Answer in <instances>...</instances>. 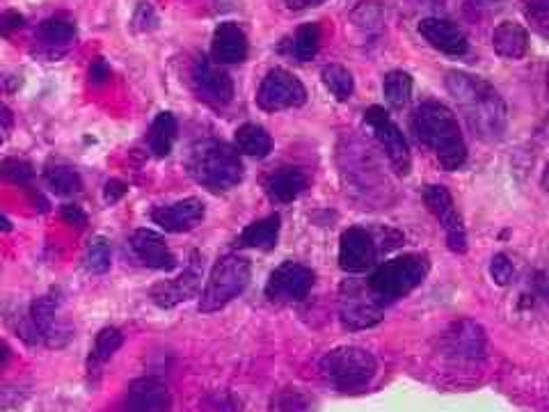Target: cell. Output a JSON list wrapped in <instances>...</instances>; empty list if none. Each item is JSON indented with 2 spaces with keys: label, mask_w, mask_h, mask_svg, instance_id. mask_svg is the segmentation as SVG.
I'll list each match as a JSON object with an SVG mask.
<instances>
[{
  "label": "cell",
  "mask_w": 549,
  "mask_h": 412,
  "mask_svg": "<svg viewBox=\"0 0 549 412\" xmlns=\"http://www.w3.org/2000/svg\"><path fill=\"white\" fill-rule=\"evenodd\" d=\"M90 78H92V83H97V85L108 81V78H110V67L106 65V60H94L92 62Z\"/></svg>",
  "instance_id": "obj_43"
},
{
  "label": "cell",
  "mask_w": 549,
  "mask_h": 412,
  "mask_svg": "<svg viewBox=\"0 0 549 412\" xmlns=\"http://www.w3.org/2000/svg\"><path fill=\"white\" fill-rule=\"evenodd\" d=\"M286 7L293 12H300V10H309V7H318L323 5L325 0H284Z\"/></svg>",
  "instance_id": "obj_44"
},
{
  "label": "cell",
  "mask_w": 549,
  "mask_h": 412,
  "mask_svg": "<svg viewBox=\"0 0 549 412\" xmlns=\"http://www.w3.org/2000/svg\"><path fill=\"white\" fill-rule=\"evenodd\" d=\"M307 101V90L298 76L282 67L270 69L257 90V106L266 113L300 108Z\"/></svg>",
  "instance_id": "obj_9"
},
{
  "label": "cell",
  "mask_w": 549,
  "mask_h": 412,
  "mask_svg": "<svg viewBox=\"0 0 549 412\" xmlns=\"http://www.w3.org/2000/svg\"><path fill=\"white\" fill-rule=\"evenodd\" d=\"M62 220H65V223H69V225L83 227L87 223V216H85V211L81 209V206L65 204V206H62Z\"/></svg>",
  "instance_id": "obj_39"
},
{
  "label": "cell",
  "mask_w": 549,
  "mask_h": 412,
  "mask_svg": "<svg viewBox=\"0 0 549 412\" xmlns=\"http://www.w3.org/2000/svg\"><path fill=\"white\" fill-rule=\"evenodd\" d=\"M131 248L140 261L156 271H172L177 266V257L172 255V250L167 248L163 236L151 232V229H138L131 236Z\"/></svg>",
  "instance_id": "obj_21"
},
{
  "label": "cell",
  "mask_w": 549,
  "mask_h": 412,
  "mask_svg": "<svg viewBox=\"0 0 549 412\" xmlns=\"http://www.w3.org/2000/svg\"><path fill=\"white\" fill-rule=\"evenodd\" d=\"M0 232H12V223L5 216H0Z\"/></svg>",
  "instance_id": "obj_48"
},
{
  "label": "cell",
  "mask_w": 549,
  "mask_h": 412,
  "mask_svg": "<svg viewBox=\"0 0 549 412\" xmlns=\"http://www.w3.org/2000/svg\"><path fill=\"white\" fill-rule=\"evenodd\" d=\"M522 12L531 28L549 39V0H522Z\"/></svg>",
  "instance_id": "obj_36"
},
{
  "label": "cell",
  "mask_w": 549,
  "mask_h": 412,
  "mask_svg": "<svg viewBox=\"0 0 549 412\" xmlns=\"http://www.w3.org/2000/svg\"><path fill=\"white\" fill-rule=\"evenodd\" d=\"M204 216H206L204 202L197 200V197H188V200L158 206V209L151 211V220H154L156 225H161L165 232H172V234L190 232V229H195L202 223Z\"/></svg>",
  "instance_id": "obj_18"
},
{
  "label": "cell",
  "mask_w": 549,
  "mask_h": 412,
  "mask_svg": "<svg viewBox=\"0 0 549 412\" xmlns=\"http://www.w3.org/2000/svg\"><path fill=\"white\" fill-rule=\"evenodd\" d=\"M268 412H316V399L300 387H284L273 394Z\"/></svg>",
  "instance_id": "obj_30"
},
{
  "label": "cell",
  "mask_w": 549,
  "mask_h": 412,
  "mask_svg": "<svg viewBox=\"0 0 549 412\" xmlns=\"http://www.w3.org/2000/svg\"><path fill=\"white\" fill-rule=\"evenodd\" d=\"M23 28V17L17 12H5L3 17H0V33L10 35L12 30Z\"/></svg>",
  "instance_id": "obj_41"
},
{
  "label": "cell",
  "mask_w": 549,
  "mask_h": 412,
  "mask_svg": "<svg viewBox=\"0 0 549 412\" xmlns=\"http://www.w3.org/2000/svg\"><path fill=\"white\" fill-rule=\"evenodd\" d=\"M419 35L433 46L435 51L451 58H460L469 51V42L456 23L444 19H424L419 23Z\"/></svg>",
  "instance_id": "obj_19"
},
{
  "label": "cell",
  "mask_w": 549,
  "mask_h": 412,
  "mask_svg": "<svg viewBox=\"0 0 549 412\" xmlns=\"http://www.w3.org/2000/svg\"><path fill=\"white\" fill-rule=\"evenodd\" d=\"M323 35L321 28H318V23H305V26H300L296 30V35L291 37L289 42V55L300 60V62H309L316 58L318 49H321Z\"/></svg>",
  "instance_id": "obj_29"
},
{
  "label": "cell",
  "mask_w": 549,
  "mask_h": 412,
  "mask_svg": "<svg viewBox=\"0 0 549 412\" xmlns=\"http://www.w3.org/2000/svg\"><path fill=\"white\" fill-rule=\"evenodd\" d=\"M442 353L451 360L458 362H476L485 358V348H488V337L481 323L472 319H458L447 326L440 335Z\"/></svg>",
  "instance_id": "obj_10"
},
{
  "label": "cell",
  "mask_w": 549,
  "mask_h": 412,
  "mask_svg": "<svg viewBox=\"0 0 549 412\" xmlns=\"http://www.w3.org/2000/svg\"><path fill=\"white\" fill-rule=\"evenodd\" d=\"M547 87H549V67H547Z\"/></svg>",
  "instance_id": "obj_49"
},
{
  "label": "cell",
  "mask_w": 549,
  "mask_h": 412,
  "mask_svg": "<svg viewBox=\"0 0 549 412\" xmlns=\"http://www.w3.org/2000/svg\"><path fill=\"white\" fill-rule=\"evenodd\" d=\"M447 90L458 103L460 115L465 117L469 131L483 142H497L504 138L508 126V108L501 94L483 78L467 71H449Z\"/></svg>",
  "instance_id": "obj_1"
},
{
  "label": "cell",
  "mask_w": 549,
  "mask_h": 412,
  "mask_svg": "<svg viewBox=\"0 0 549 412\" xmlns=\"http://www.w3.org/2000/svg\"><path fill=\"white\" fill-rule=\"evenodd\" d=\"M177 129H179L177 117H174L172 113L158 115L154 124H151V131H149L151 152H154L158 158L170 156L174 140H177Z\"/></svg>",
  "instance_id": "obj_27"
},
{
  "label": "cell",
  "mask_w": 549,
  "mask_h": 412,
  "mask_svg": "<svg viewBox=\"0 0 549 412\" xmlns=\"http://www.w3.org/2000/svg\"><path fill=\"white\" fill-rule=\"evenodd\" d=\"M110 264H113V250H110V243L99 236L85 252V268L94 275H103L110 271Z\"/></svg>",
  "instance_id": "obj_35"
},
{
  "label": "cell",
  "mask_w": 549,
  "mask_h": 412,
  "mask_svg": "<svg viewBox=\"0 0 549 412\" xmlns=\"http://www.w3.org/2000/svg\"><path fill=\"white\" fill-rule=\"evenodd\" d=\"M428 275V259L421 255H401L380 264L369 277V287L373 293L389 303V300L408 296L412 289H417Z\"/></svg>",
  "instance_id": "obj_6"
},
{
  "label": "cell",
  "mask_w": 549,
  "mask_h": 412,
  "mask_svg": "<svg viewBox=\"0 0 549 412\" xmlns=\"http://www.w3.org/2000/svg\"><path fill=\"white\" fill-rule=\"evenodd\" d=\"M236 149L245 156L254 158H266L273 152V138L270 133L259 124H243L236 131Z\"/></svg>",
  "instance_id": "obj_26"
},
{
  "label": "cell",
  "mask_w": 549,
  "mask_h": 412,
  "mask_svg": "<svg viewBox=\"0 0 549 412\" xmlns=\"http://www.w3.org/2000/svg\"><path fill=\"white\" fill-rule=\"evenodd\" d=\"M44 49L49 51H67L71 44L76 42V26L67 19H46L39 23L37 35Z\"/></svg>",
  "instance_id": "obj_25"
},
{
  "label": "cell",
  "mask_w": 549,
  "mask_h": 412,
  "mask_svg": "<svg viewBox=\"0 0 549 412\" xmlns=\"http://www.w3.org/2000/svg\"><path fill=\"white\" fill-rule=\"evenodd\" d=\"M321 78H323V85L328 87L339 101H348L353 97L355 81H353V74H350L344 65H337V62H334V65L323 67Z\"/></svg>",
  "instance_id": "obj_32"
},
{
  "label": "cell",
  "mask_w": 549,
  "mask_h": 412,
  "mask_svg": "<svg viewBox=\"0 0 549 412\" xmlns=\"http://www.w3.org/2000/svg\"><path fill=\"white\" fill-rule=\"evenodd\" d=\"M46 184H49L58 195H74L83 188V181L78 172L69 165H49L46 168Z\"/></svg>",
  "instance_id": "obj_33"
},
{
  "label": "cell",
  "mask_w": 549,
  "mask_h": 412,
  "mask_svg": "<svg viewBox=\"0 0 549 412\" xmlns=\"http://www.w3.org/2000/svg\"><path fill=\"white\" fill-rule=\"evenodd\" d=\"M529 30L515 21L499 23L492 33V49L504 60H522L529 53Z\"/></svg>",
  "instance_id": "obj_23"
},
{
  "label": "cell",
  "mask_w": 549,
  "mask_h": 412,
  "mask_svg": "<svg viewBox=\"0 0 549 412\" xmlns=\"http://www.w3.org/2000/svg\"><path fill=\"white\" fill-rule=\"evenodd\" d=\"M202 261L204 259L197 255V252H193L188 266L183 268V273L177 277V280L158 282L156 287L151 289V300H154L158 307L170 309L193 298L195 293L200 291V284H202V271H204Z\"/></svg>",
  "instance_id": "obj_16"
},
{
  "label": "cell",
  "mask_w": 549,
  "mask_h": 412,
  "mask_svg": "<svg viewBox=\"0 0 549 412\" xmlns=\"http://www.w3.org/2000/svg\"><path fill=\"white\" fill-rule=\"evenodd\" d=\"M350 21H353L355 28L373 33V30L383 28L385 10L378 0H362V3L353 10V14H350Z\"/></svg>",
  "instance_id": "obj_34"
},
{
  "label": "cell",
  "mask_w": 549,
  "mask_h": 412,
  "mask_svg": "<svg viewBox=\"0 0 549 412\" xmlns=\"http://www.w3.org/2000/svg\"><path fill=\"white\" fill-rule=\"evenodd\" d=\"M12 126H14V117H12V110L3 106V103H0V145H3V142L10 138V131H12Z\"/></svg>",
  "instance_id": "obj_40"
},
{
  "label": "cell",
  "mask_w": 549,
  "mask_h": 412,
  "mask_svg": "<svg viewBox=\"0 0 549 412\" xmlns=\"http://www.w3.org/2000/svg\"><path fill=\"white\" fill-rule=\"evenodd\" d=\"M280 225L282 218L277 216H268L259 223L248 225L238 236V245L241 248H254V250H273L277 245V239H280Z\"/></svg>",
  "instance_id": "obj_24"
},
{
  "label": "cell",
  "mask_w": 549,
  "mask_h": 412,
  "mask_svg": "<svg viewBox=\"0 0 549 412\" xmlns=\"http://www.w3.org/2000/svg\"><path fill=\"white\" fill-rule=\"evenodd\" d=\"M540 184H543V188L549 193V158L545 163V170H543V179H540Z\"/></svg>",
  "instance_id": "obj_45"
},
{
  "label": "cell",
  "mask_w": 549,
  "mask_h": 412,
  "mask_svg": "<svg viewBox=\"0 0 549 412\" xmlns=\"http://www.w3.org/2000/svg\"><path fill=\"white\" fill-rule=\"evenodd\" d=\"M540 138H543V140H549V115L545 117V122H543V126H540Z\"/></svg>",
  "instance_id": "obj_46"
},
{
  "label": "cell",
  "mask_w": 549,
  "mask_h": 412,
  "mask_svg": "<svg viewBox=\"0 0 549 412\" xmlns=\"http://www.w3.org/2000/svg\"><path fill=\"white\" fill-rule=\"evenodd\" d=\"M364 122L369 124V129L373 131V136L380 142V147L385 149V156L392 168L399 174H410L412 170V154L408 147V140H405L403 131L399 129L385 108L380 106H371L366 108L364 113Z\"/></svg>",
  "instance_id": "obj_8"
},
{
  "label": "cell",
  "mask_w": 549,
  "mask_h": 412,
  "mask_svg": "<svg viewBox=\"0 0 549 412\" xmlns=\"http://www.w3.org/2000/svg\"><path fill=\"white\" fill-rule=\"evenodd\" d=\"M126 190H129V188H126L124 181L113 179V181H108V184H106V190H103V195H106V202L113 204L117 200H122V197L126 195Z\"/></svg>",
  "instance_id": "obj_42"
},
{
  "label": "cell",
  "mask_w": 549,
  "mask_h": 412,
  "mask_svg": "<svg viewBox=\"0 0 549 412\" xmlns=\"http://www.w3.org/2000/svg\"><path fill=\"white\" fill-rule=\"evenodd\" d=\"M321 374L339 390H357L369 385L378 371V362L373 353L360 346L332 348L321 358Z\"/></svg>",
  "instance_id": "obj_5"
},
{
  "label": "cell",
  "mask_w": 549,
  "mask_h": 412,
  "mask_svg": "<svg viewBox=\"0 0 549 412\" xmlns=\"http://www.w3.org/2000/svg\"><path fill=\"white\" fill-rule=\"evenodd\" d=\"M410 131L421 145L431 149L444 170H460L467 161V145L451 108L442 101H424L412 110Z\"/></svg>",
  "instance_id": "obj_2"
},
{
  "label": "cell",
  "mask_w": 549,
  "mask_h": 412,
  "mask_svg": "<svg viewBox=\"0 0 549 412\" xmlns=\"http://www.w3.org/2000/svg\"><path fill=\"white\" fill-rule=\"evenodd\" d=\"M378 243L369 229L348 227L339 241V266L346 273H364L376 266Z\"/></svg>",
  "instance_id": "obj_15"
},
{
  "label": "cell",
  "mask_w": 549,
  "mask_h": 412,
  "mask_svg": "<svg viewBox=\"0 0 549 412\" xmlns=\"http://www.w3.org/2000/svg\"><path fill=\"white\" fill-rule=\"evenodd\" d=\"M7 360H10V348H7L5 344H0V364H5Z\"/></svg>",
  "instance_id": "obj_47"
},
{
  "label": "cell",
  "mask_w": 549,
  "mask_h": 412,
  "mask_svg": "<svg viewBox=\"0 0 549 412\" xmlns=\"http://www.w3.org/2000/svg\"><path fill=\"white\" fill-rule=\"evenodd\" d=\"M490 275L492 280H495L499 287H506L508 282L513 280L515 275V268L511 264V259H508L506 255H495L490 261Z\"/></svg>",
  "instance_id": "obj_38"
},
{
  "label": "cell",
  "mask_w": 549,
  "mask_h": 412,
  "mask_svg": "<svg viewBox=\"0 0 549 412\" xmlns=\"http://www.w3.org/2000/svg\"><path fill=\"white\" fill-rule=\"evenodd\" d=\"M190 83L197 97L209 106H227L234 99V81L216 62L197 58L190 69Z\"/></svg>",
  "instance_id": "obj_13"
},
{
  "label": "cell",
  "mask_w": 549,
  "mask_h": 412,
  "mask_svg": "<svg viewBox=\"0 0 549 412\" xmlns=\"http://www.w3.org/2000/svg\"><path fill=\"white\" fill-rule=\"evenodd\" d=\"M385 303L369 284L346 280L339 289V321L346 330H366L383 321Z\"/></svg>",
  "instance_id": "obj_7"
},
{
  "label": "cell",
  "mask_w": 549,
  "mask_h": 412,
  "mask_svg": "<svg viewBox=\"0 0 549 412\" xmlns=\"http://www.w3.org/2000/svg\"><path fill=\"white\" fill-rule=\"evenodd\" d=\"M424 204L428 211L433 213L437 223L442 225L444 236H447V245L456 255H465L467 252V232L460 218L458 206L453 202L451 193L444 186H426L424 188Z\"/></svg>",
  "instance_id": "obj_12"
},
{
  "label": "cell",
  "mask_w": 549,
  "mask_h": 412,
  "mask_svg": "<svg viewBox=\"0 0 549 412\" xmlns=\"http://www.w3.org/2000/svg\"><path fill=\"white\" fill-rule=\"evenodd\" d=\"M30 321L35 326L37 339H42L49 348H62L69 344L71 326L65 316H62L60 300L53 293L33 300V305H30Z\"/></svg>",
  "instance_id": "obj_14"
},
{
  "label": "cell",
  "mask_w": 549,
  "mask_h": 412,
  "mask_svg": "<svg viewBox=\"0 0 549 412\" xmlns=\"http://www.w3.org/2000/svg\"><path fill=\"white\" fill-rule=\"evenodd\" d=\"M0 174H3L7 181H12V184L26 186L33 181L35 168L28 161H23V158H5V161L0 163Z\"/></svg>",
  "instance_id": "obj_37"
},
{
  "label": "cell",
  "mask_w": 549,
  "mask_h": 412,
  "mask_svg": "<svg viewBox=\"0 0 549 412\" xmlns=\"http://www.w3.org/2000/svg\"><path fill=\"white\" fill-rule=\"evenodd\" d=\"M124 412H170V390L161 378L145 376L133 380L122 401Z\"/></svg>",
  "instance_id": "obj_17"
},
{
  "label": "cell",
  "mask_w": 549,
  "mask_h": 412,
  "mask_svg": "<svg viewBox=\"0 0 549 412\" xmlns=\"http://www.w3.org/2000/svg\"><path fill=\"white\" fill-rule=\"evenodd\" d=\"M250 261L241 255H225L216 261L213 271L209 275V282L202 291L200 298V312L213 314L227 307L234 298L248 289L250 284Z\"/></svg>",
  "instance_id": "obj_4"
},
{
  "label": "cell",
  "mask_w": 549,
  "mask_h": 412,
  "mask_svg": "<svg viewBox=\"0 0 549 412\" xmlns=\"http://www.w3.org/2000/svg\"><path fill=\"white\" fill-rule=\"evenodd\" d=\"M314 287V271L298 261H284L282 266H277L268 277L266 284V298L270 303H300L309 296V291Z\"/></svg>",
  "instance_id": "obj_11"
},
{
  "label": "cell",
  "mask_w": 549,
  "mask_h": 412,
  "mask_svg": "<svg viewBox=\"0 0 549 412\" xmlns=\"http://www.w3.org/2000/svg\"><path fill=\"white\" fill-rule=\"evenodd\" d=\"M211 51H213V60H216L218 65H241V62L248 58L250 44L238 23L225 21L220 23L216 33H213Z\"/></svg>",
  "instance_id": "obj_20"
},
{
  "label": "cell",
  "mask_w": 549,
  "mask_h": 412,
  "mask_svg": "<svg viewBox=\"0 0 549 412\" xmlns=\"http://www.w3.org/2000/svg\"><path fill=\"white\" fill-rule=\"evenodd\" d=\"M188 170L209 190H232L243 181V163L236 149L222 140H202L190 149Z\"/></svg>",
  "instance_id": "obj_3"
},
{
  "label": "cell",
  "mask_w": 549,
  "mask_h": 412,
  "mask_svg": "<svg viewBox=\"0 0 549 412\" xmlns=\"http://www.w3.org/2000/svg\"><path fill=\"white\" fill-rule=\"evenodd\" d=\"M307 186L309 181L305 177V172L298 168H280L270 172L264 179L266 195L277 204H289L293 200H298L307 190Z\"/></svg>",
  "instance_id": "obj_22"
},
{
  "label": "cell",
  "mask_w": 549,
  "mask_h": 412,
  "mask_svg": "<svg viewBox=\"0 0 549 412\" xmlns=\"http://www.w3.org/2000/svg\"><path fill=\"white\" fill-rule=\"evenodd\" d=\"M122 342L124 337L117 328H103L97 335V339H94L90 360H87V369H90V374H97L103 364H106L119 351Z\"/></svg>",
  "instance_id": "obj_28"
},
{
  "label": "cell",
  "mask_w": 549,
  "mask_h": 412,
  "mask_svg": "<svg viewBox=\"0 0 549 412\" xmlns=\"http://www.w3.org/2000/svg\"><path fill=\"white\" fill-rule=\"evenodd\" d=\"M412 87H415V83H412V76L408 71H401V69L389 71L383 81L385 101L396 110L405 108L408 106V101L412 99Z\"/></svg>",
  "instance_id": "obj_31"
}]
</instances>
